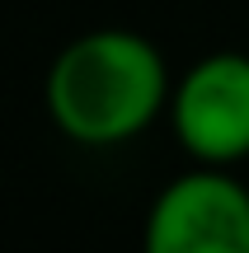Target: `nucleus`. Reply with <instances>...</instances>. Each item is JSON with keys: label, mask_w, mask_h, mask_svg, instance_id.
Instances as JSON below:
<instances>
[{"label": "nucleus", "mask_w": 249, "mask_h": 253, "mask_svg": "<svg viewBox=\"0 0 249 253\" xmlns=\"http://www.w3.org/2000/svg\"><path fill=\"white\" fill-rule=\"evenodd\" d=\"M150 253H249V188L202 164L160 188L146 211Z\"/></svg>", "instance_id": "nucleus-2"}, {"label": "nucleus", "mask_w": 249, "mask_h": 253, "mask_svg": "<svg viewBox=\"0 0 249 253\" xmlns=\"http://www.w3.org/2000/svg\"><path fill=\"white\" fill-rule=\"evenodd\" d=\"M174 136L198 164H235L249 155V56L212 52L169 89Z\"/></svg>", "instance_id": "nucleus-3"}, {"label": "nucleus", "mask_w": 249, "mask_h": 253, "mask_svg": "<svg viewBox=\"0 0 249 253\" xmlns=\"http://www.w3.org/2000/svg\"><path fill=\"white\" fill-rule=\"evenodd\" d=\"M47 118L75 145H122L169 108V71L132 28H90L47 66Z\"/></svg>", "instance_id": "nucleus-1"}]
</instances>
